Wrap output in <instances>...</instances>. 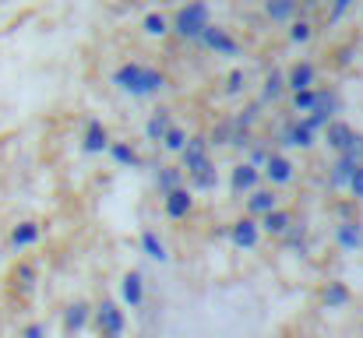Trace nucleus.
I'll return each mask as SVG.
<instances>
[{"label": "nucleus", "instance_id": "obj_23", "mask_svg": "<svg viewBox=\"0 0 363 338\" xmlns=\"http://www.w3.org/2000/svg\"><path fill=\"white\" fill-rule=\"evenodd\" d=\"M162 145H166V148H169V152H180V148H184V145H187V134H184V130H180V127H169V130H166V134H162Z\"/></svg>", "mask_w": 363, "mask_h": 338}, {"label": "nucleus", "instance_id": "obj_16", "mask_svg": "<svg viewBox=\"0 0 363 338\" xmlns=\"http://www.w3.org/2000/svg\"><path fill=\"white\" fill-rule=\"evenodd\" d=\"M35 236H39V225L21 222L14 232H11V243H14V247H28V243H35Z\"/></svg>", "mask_w": 363, "mask_h": 338}, {"label": "nucleus", "instance_id": "obj_7", "mask_svg": "<svg viewBox=\"0 0 363 338\" xmlns=\"http://www.w3.org/2000/svg\"><path fill=\"white\" fill-rule=\"evenodd\" d=\"M264 173H268L272 184H286V180L293 176V166H289L286 155H268V159H264Z\"/></svg>", "mask_w": 363, "mask_h": 338}, {"label": "nucleus", "instance_id": "obj_12", "mask_svg": "<svg viewBox=\"0 0 363 338\" xmlns=\"http://www.w3.org/2000/svg\"><path fill=\"white\" fill-rule=\"evenodd\" d=\"M360 162L350 155V152H342V159L335 162V173H332V184L335 187H342V184H350V176H353V169H357Z\"/></svg>", "mask_w": 363, "mask_h": 338}, {"label": "nucleus", "instance_id": "obj_6", "mask_svg": "<svg viewBox=\"0 0 363 338\" xmlns=\"http://www.w3.org/2000/svg\"><path fill=\"white\" fill-rule=\"evenodd\" d=\"M191 191H184V187H173V191H166V215L169 219H184L187 212H191Z\"/></svg>", "mask_w": 363, "mask_h": 338}, {"label": "nucleus", "instance_id": "obj_14", "mask_svg": "<svg viewBox=\"0 0 363 338\" xmlns=\"http://www.w3.org/2000/svg\"><path fill=\"white\" fill-rule=\"evenodd\" d=\"M254 184H257V169H254V166H237V169H233V191H237V194L250 191Z\"/></svg>", "mask_w": 363, "mask_h": 338}, {"label": "nucleus", "instance_id": "obj_1", "mask_svg": "<svg viewBox=\"0 0 363 338\" xmlns=\"http://www.w3.org/2000/svg\"><path fill=\"white\" fill-rule=\"evenodd\" d=\"M180 152H184V169H187V176L194 180V187L212 191V187H216V169H212V162H208V141H205V137H187V145H184Z\"/></svg>", "mask_w": 363, "mask_h": 338}, {"label": "nucleus", "instance_id": "obj_21", "mask_svg": "<svg viewBox=\"0 0 363 338\" xmlns=\"http://www.w3.org/2000/svg\"><path fill=\"white\" fill-rule=\"evenodd\" d=\"M169 130V116L159 110L152 120H148V141H162V134Z\"/></svg>", "mask_w": 363, "mask_h": 338}, {"label": "nucleus", "instance_id": "obj_2", "mask_svg": "<svg viewBox=\"0 0 363 338\" xmlns=\"http://www.w3.org/2000/svg\"><path fill=\"white\" fill-rule=\"evenodd\" d=\"M113 81L121 85L123 92L152 96V92H159V89L166 85V74H162V71H148V67H141V64H123V67H117Z\"/></svg>", "mask_w": 363, "mask_h": 338}, {"label": "nucleus", "instance_id": "obj_24", "mask_svg": "<svg viewBox=\"0 0 363 338\" xmlns=\"http://www.w3.org/2000/svg\"><path fill=\"white\" fill-rule=\"evenodd\" d=\"M110 152H113V159L121 162V166H138V155H134V148H127V145H110Z\"/></svg>", "mask_w": 363, "mask_h": 338}, {"label": "nucleus", "instance_id": "obj_5", "mask_svg": "<svg viewBox=\"0 0 363 338\" xmlns=\"http://www.w3.org/2000/svg\"><path fill=\"white\" fill-rule=\"evenodd\" d=\"M99 328L106 338H121L123 335V314L117 303H103L99 307Z\"/></svg>", "mask_w": 363, "mask_h": 338}, {"label": "nucleus", "instance_id": "obj_3", "mask_svg": "<svg viewBox=\"0 0 363 338\" xmlns=\"http://www.w3.org/2000/svg\"><path fill=\"white\" fill-rule=\"evenodd\" d=\"M205 28H208V7H205V0H191V4L177 14V35H184V39H201Z\"/></svg>", "mask_w": 363, "mask_h": 338}, {"label": "nucleus", "instance_id": "obj_22", "mask_svg": "<svg viewBox=\"0 0 363 338\" xmlns=\"http://www.w3.org/2000/svg\"><path fill=\"white\" fill-rule=\"evenodd\" d=\"M272 208H275V194H272V191H257V194L250 198V212L264 215V212H272Z\"/></svg>", "mask_w": 363, "mask_h": 338}, {"label": "nucleus", "instance_id": "obj_29", "mask_svg": "<svg viewBox=\"0 0 363 338\" xmlns=\"http://www.w3.org/2000/svg\"><path fill=\"white\" fill-rule=\"evenodd\" d=\"M177 184H180V173H177V169H162V173H159V187H162V191H173Z\"/></svg>", "mask_w": 363, "mask_h": 338}, {"label": "nucleus", "instance_id": "obj_28", "mask_svg": "<svg viewBox=\"0 0 363 338\" xmlns=\"http://www.w3.org/2000/svg\"><path fill=\"white\" fill-rule=\"evenodd\" d=\"M293 103H296V110L307 113L311 106H314V89H300L296 96H293Z\"/></svg>", "mask_w": 363, "mask_h": 338}, {"label": "nucleus", "instance_id": "obj_32", "mask_svg": "<svg viewBox=\"0 0 363 338\" xmlns=\"http://www.w3.org/2000/svg\"><path fill=\"white\" fill-rule=\"evenodd\" d=\"M350 191H353L357 198H363V162L353 169V176H350Z\"/></svg>", "mask_w": 363, "mask_h": 338}, {"label": "nucleus", "instance_id": "obj_11", "mask_svg": "<svg viewBox=\"0 0 363 338\" xmlns=\"http://www.w3.org/2000/svg\"><path fill=\"white\" fill-rule=\"evenodd\" d=\"M286 145H293V148H311V145H314V130H311L307 123H293V127H286Z\"/></svg>", "mask_w": 363, "mask_h": 338}, {"label": "nucleus", "instance_id": "obj_34", "mask_svg": "<svg viewBox=\"0 0 363 338\" xmlns=\"http://www.w3.org/2000/svg\"><path fill=\"white\" fill-rule=\"evenodd\" d=\"M240 85H243V74H240V71H233V74H230V85H226V92H240Z\"/></svg>", "mask_w": 363, "mask_h": 338}, {"label": "nucleus", "instance_id": "obj_10", "mask_svg": "<svg viewBox=\"0 0 363 338\" xmlns=\"http://www.w3.org/2000/svg\"><path fill=\"white\" fill-rule=\"evenodd\" d=\"M286 85H289L293 92L311 89V85H314V64H307V60H303V64H296V67L289 71V81H286Z\"/></svg>", "mask_w": 363, "mask_h": 338}, {"label": "nucleus", "instance_id": "obj_15", "mask_svg": "<svg viewBox=\"0 0 363 338\" xmlns=\"http://www.w3.org/2000/svg\"><path fill=\"white\" fill-rule=\"evenodd\" d=\"M268 18L272 21H286V18H293V11H296V0H268Z\"/></svg>", "mask_w": 363, "mask_h": 338}, {"label": "nucleus", "instance_id": "obj_18", "mask_svg": "<svg viewBox=\"0 0 363 338\" xmlns=\"http://www.w3.org/2000/svg\"><path fill=\"white\" fill-rule=\"evenodd\" d=\"M339 243H342L346 250H357V247L363 243L360 225H353V222H342V225H339Z\"/></svg>", "mask_w": 363, "mask_h": 338}, {"label": "nucleus", "instance_id": "obj_27", "mask_svg": "<svg viewBox=\"0 0 363 338\" xmlns=\"http://www.w3.org/2000/svg\"><path fill=\"white\" fill-rule=\"evenodd\" d=\"M282 85H286V81H282V74H279V71H272V74L264 78V96H268V99H279Z\"/></svg>", "mask_w": 363, "mask_h": 338}, {"label": "nucleus", "instance_id": "obj_19", "mask_svg": "<svg viewBox=\"0 0 363 338\" xmlns=\"http://www.w3.org/2000/svg\"><path fill=\"white\" fill-rule=\"evenodd\" d=\"M264 229H268V232H275V236H279V232H286V229H289V215H286V212H279V208L264 212Z\"/></svg>", "mask_w": 363, "mask_h": 338}, {"label": "nucleus", "instance_id": "obj_8", "mask_svg": "<svg viewBox=\"0 0 363 338\" xmlns=\"http://www.w3.org/2000/svg\"><path fill=\"white\" fill-rule=\"evenodd\" d=\"M103 148H110V134L99 120H92L85 130V152H103Z\"/></svg>", "mask_w": 363, "mask_h": 338}, {"label": "nucleus", "instance_id": "obj_35", "mask_svg": "<svg viewBox=\"0 0 363 338\" xmlns=\"http://www.w3.org/2000/svg\"><path fill=\"white\" fill-rule=\"evenodd\" d=\"M28 338H43V328H28Z\"/></svg>", "mask_w": 363, "mask_h": 338}, {"label": "nucleus", "instance_id": "obj_25", "mask_svg": "<svg viewBox=\"0 0 363 338\" xmlns=\"http://www.w3.org/2000/svg\"><path fill=\"white\" fill-rule=\"evenodd\" d=\"M145 32L148 35H166L169 28H166V18L162 14H145Z\"/></svg>", "mask_w": 363, "mask_h": 338}, {"label": "nucleus", "instance_id": "obj_9", "mask_svg": "<svg viewBox=\"0 0 363 338\" xmlns=\"http://www.w3.org/2000/svg\"><path fill=\"white\" fill-rule=\"evenodd\" d=\"M353 137H357V130H353L350 123H328V145H332V148L346 152V148L353 145Z\"/></svg>", "mask_w": 363, "mask_h": 338}, {"label": "nucleus", "instance_id": "obj_13", "mask_svg": "<svg viewBox=\"0 0 363 338\" xmlns=\"http://www.w3.org/2000/svg\"><path fill=\"white\" fill-rule=\"evenodd\" d=\"M233 243H237V247H254V243H257V222L243 219V222L233 225Z\"/></svg>", "mask_w": 363, "mask_h": 338}, {"label": "nucleus", "instance_id": "obj_30", "mask_svg": "<svg viewBox=\"0 0 363 338\" xmlns=\"http://www.w3.org/2000/svg\"><path fill=\"white\" fill-rule=\"evenodd\" d=\"M289 39H293V43H307V39H311V25H307V21H296L293 32H289Z\"/></svg>", "mask_w": 363, "mask_h": 338}, {"label": "nucleus", "instance_id": "obj_33", "mask_svg": "<svg viewBox=\"0 0 363 338\" xmlns=\"http://www.w3.org/2000/svg\"><path fill=\"white\" fill-rule=\"evenodd\" d=\"M350 7H353V0H335V4H332V21H339Z\"/></svg>", "mask_w": 363, "mask_h": 338}, {"label": "nucleus", "instance_id": "obj_20", "mask_svg": "<svg viewBox=\"0 0 363 338\" xmlns=\"http://www.w3.org/2000/svg\"><path fill=\"white\" fill-rule=\"evenodd\" d=\"M141 247H145V254H148V257L166 261V247H162V240H159L155 232H145V236H141Z\"/></svg>", "mask_w": 363, "mask_h": 338}, {"label": "nucleus", "instance_id": "obj_31", "mask_svg": "<svg viewBox=\"0 0 363 338\" xmlns=\"http://www.w3.org/2000/svg\"><path fill=\"white\" fill-rule=\"evenodd\" d=\"M85 317H89V314H85V307H82V303L67 310V325H71V328H82V325H85Z\"/></svg>", "mask_w": 363, "mask_h": 338}, {"label": "nucleus", "instance_id": "obj_17", "mask_svg": "<svg viewBox=\"0 0 363 338\" xmlns=\"http://www.w3.org/2000/svg\"><path fill=\"white\" fill-rule=\"evenodd\" d=\"M123 300H127L130 307L141 303V275H138V271H130V275L123 278Z\"/></svg>", "mask_w": 363, "mask_h": 338}, {"label": "nucleus", "instance_id": "obj_26", "mask_svg": "<svg viewBox=\"0 0 363 338\" xmlns=\"http://www.w3.org/2000/svg\"><path fill=\"white\" fill-rule=\"evenodd\" d=\"M346 300H350L346 286H339V282H335V286H328V293H325V303H328V307H342Z\"/></svg>", "mask_w": 363, "mask_h": 338}, {"label": "nucleus", "instance_id": "obj_4", "mask_svg": "<svg viewBox=\"0 0 363 338\" xmlns=\"http://www.w3.org/2000/svg\"><path fill=\"white\" fill-rule=\"evenodd\" d=\"M201 43H208V46H212L216 53H226V57H233V53L240 50V46H237V39H233V35H230L226 28L212 25V21H208V28L201 32Z\"/></svg>", "mask_w": 363, "mask_h": 338}]
</instances>
